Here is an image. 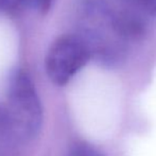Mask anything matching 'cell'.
I'll return each instance as SVG.
<instances>
[{
  "mask_svg": "<svg viewBox=\"0 0 156 156\" xmlns=\"http://www.w3.org/2000/svg\"><path fill=\"white\" fill-rule=\"evenodd\" d=\"M146 15L156 16V0H133Z\"/></svg>",
  "mask_w": 156,
  "mask_h": 156,
  "instance_id": "obj_5",
  "label": "cell"
},
{
  "mask_svg": "<svg viewBox=\"0 0 156 156\" xmlns=\"http://www.w3.org/2000/svg\"><path fill=\"white\" fill-rule=\"evenodd\" d=\"M91 60L86 41L79 34L61 36L51 45L46 55V71L52 83L64 86Z\"/></svg>",
  "mask_w": 156,
  "mask_h": 156,
  "instance_id": "obj_3",
  "label": "cell"
},
{
  "mask_svg": "<svg viewBox=\"0 0 156 156\" xmlns=\"http://www.w3.org/2000/svg\"><path fill=\"white\" fill-rule=\"evenodd\" d=\"M69 156H105V154L93 144L80 141L71 147Z\"/></svg>",
  "mask_w": 156,
  "mask_h": 156,
  "instance_id": "obj_4",
  "label": "cell"
},
{
  "mask_svg": "<svg viewBox=\"0 0 156 156\" xmlns=\"http://www.w3.org/2000/svg\"><path fill=\"white\" fill-rule=\"evenodd\" d=\"M78 34L86 41L91 52V58L102 65L112 67L123 61L126 41L116 31L108 6L104 2L90 0L87 3Z\"/></svg>",
  "mask_w": 156,
  "mask_h": 156,
  "instance_id": "obj_2",
  "label": "cell"
},
{
  "mask_svg": "<svg viewBox=\"0 0 156 156\" xmlns=\"http://www.w3.org/2000/svg\"><path fill=\"white\" fill-rule=\"evenodd\" d=\"M43 123V109L32 79L25 70L11 76L5 100L0 103V132L16 139L37 135Z\"/></svg>",
  "mask_w": 156,
  "mask_h": 156,
  "instance_id": "obj_1",
  "label": "cell"
},
{
  "mask_svg": "<svg viewBox=\"0 0 156 156\" xmlns=\"http://www.w3.org/2000/svg\"><path fill=\"white\" fill-rule=\"evenodd\" d=\"M23 8L20 0H0V12L12 13Z\"/></svg>",
  "mask_w": 156,
  "mask_h": 156,
  "instance_id": "obj_6",
  "label": "cell"
},
{
  "mask_svg": "<svg viewBox=\"0 0 156 156\" xmlns=\"http://www.w3.org/2000/svg\"><path fill=\"white\" fill-rule=\"evenodd\" d=\"M53 1L54 0H38V4H37L36 9H38L41 14L45 15L50 11Z\"/></svg>",
  "mask_w": 156,
  "mask_h": 156,
  "instance_id": "obj_7",
  "label": "cell"
}]
</instances>
